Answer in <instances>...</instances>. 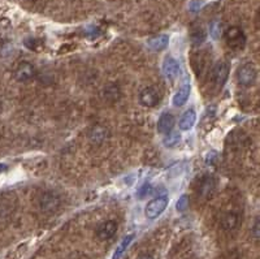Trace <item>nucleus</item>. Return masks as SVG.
<instances>
[{
    "mask_svg": "<svg viewBox=\"0 0 260 259\" xmlns=\"http://www.w3.org/2000/svg\"><path fill=\"white\" fill-rule=\"evenodd\" d=\"M206 31L203 30V29H200V27L194 29V30L191 31V43H193V46H200L206 41Z\"/></svg>",
    "mask_w": 260,
    "mask_h": 259,
    "instance_id": "nucleus-19",
    "label": "nucleus"
},
{
    "mask_svg": "<svg viewBox=\"0 0 260 259\" xmlns=\"http://www.w3.org/2000/svg\"><path fill=\"white\" fill-rule=\"evenodd\" d=\"M133 238H134V235H129V236L125 237L124 240L119 244V246H117L116 250H115V253H113L112 259H120L121 257L124 256V253L126 252V249L129 248V245L132 244Z\"/></svg>",
    "mask_w": 260,
    "mask_h": 259,
    "instance_id": "nucleus-17",
    "label": "nucleus"
},
{
    "mask_svg": "<svg viewBox=\"0 0 260 259\" xmlns=\"http://www.w3.org/2000/svg\"><path fill=\"white\" fill-rule=\"evenodd\" d=\"M60 205V199L58 195H55L54 193H43L39 197V207L44 213H52L56 211V209Z\"/></svg>",
    "mask_w": 260,
    "mask_h": 259,
    "instance_id": "nucleus-8",
    "label": "nucleus"
},
{
    "mask_svg": "<svg viewBox=\"0 0 260 259\" xmlns=\"http://www.w3.org/2000/svg\"><path fill=\"white\" fill-rule=\"evenodd\" d=\"M138 101L143 107L154 108L160 103V94L158 89H155L154 86H147V87H143L140 91Z\"/></svg>",
    "mask_w": 260,
    "mask_h": 259,
    "instance_id": "nucleus-2",
    "label": "nucleus"
},
{
    "mask_svg": "<svg viewBox=\"0 0 260 259\" xmlns=\"http://www.w3.org/2000/svg\"><path fill=\"white\" fill-rule=\"evenodd\" d=\"M181 141V135H180L179 131L171 130L169 133H167V135L164 137L163 142L165 147H176Z\"/></svg>",
    "mask_w": 260,
    "mask_h": 259,
    "instance_id": "nucleus-18",
    "label": "nucleus"
},
{
    "mask_svg": "<svg viewBox=\"0 0 260 259\" xmlns=\"http://www.w3.org/2000/svg\"><path fill=\"white\" fill-rule=\"evenodd\" d=\"M117 228H119V225H117V223L115 220H107L104 223H101L97 229L98 238L101 241L111 240L116 235Z\"/></svg>",
    "mask_w": 260,
    "mask_h": 259,
    "instance_id": "nucleus-7",
    "label": "nucleus"
},
{
    "mask_svg": "<svg viewBox=\"0 0 260 259\" xmlns=\"http://www.w3.org/2000/svg\"><path fill=\"white\" fill-rule=\"evenodd\" d=\"M175 124V116H173L172 113H163V115L159 117V121H158V131L161 133V134H167V133H169L171 130H173Z\"/></svg>",
    "mask_w": 260,
    "mask_h": 259,
    "instance_id": "nucleus-11",
    "label": "nucleus"
},
{
    "mask_svg": "<svg viewBox=\"0 0 260 259\" xmlns=\"http://www.w3.org/2000/svg\"><path fill=\"white\" fill-rule=\"evenodd\" d=\"M228 76H229V64L225 62L218 63V64L214 66L212 73H211L212 82H214L216 87H219V89H221L222 86L225 85Z\"/></svg>",
    "mask_w": 260,
    "mask_h": 259,
    "instance_id": "nucleus-6",
    "label": "nucleus"
},
{
    "mask_svg": "<svg viewBox=\"0 0 260 259\" xmlns=\"http://www.w3.org/2000/svg\"><path fill=\"white\" fill-rule=\"evenodd\" d=\"M187 206H189V198H187V195H182V197L179 199V202H177L176 209H177V211H180V213H182V211H185V210L187 209Z\"/></svg>",
    "mask_w": 260,
    "mask_h": 259,
    "instance_id": "nucleus-20",
    "label": "nucleus"
},
{
    "mask_svg": "<svg viewBox=\"0 0 260 259\" xmlns=\"http://www.w3.org/2000/svg\"><path fill=\"white\" fill-rule=\"evenodd\" d=\"M257 69L253 64L250 63H246L243 65H241L237 70V80L238 84L245 87H249V86L254 85V82L257 80Z\"/></svg>",
    "mask_w": 260,
    "mask_h": 259,
    "instance_id": "nucleus-3",
    "label": "nucleus"
},
{
    "mask_svg": "<svg viewBox=\"0 0 260 259\" xmlns=\"http://www.w3.org/2000/svg\"><path fill=\"white\" fill-rule=\"evenodd\" d=\"M226 44L233 50H243L246 46V34L240 26H230L225 31Z\"/></svg>",
    "mask_w": 260,
    "mask_h": 259,
    "instance_id": "nucleus-1",
    "label": "nucleus"
},
{
    "mask_svg": "<svg viewBox=\"0 0 260 259\" xmlns=\"http://www.w3.org/2000/svg\"><path fill=\"white\" fill-rule=\"evenodd\" d=\"M37 70L35 66L29 62H21L17 64L15 69V78L19 82H29L34 80Z\"/></svg>",
    "mask_w": 260,
    "mask_h": 259,
    "instance_id": "nucleus-5",
    "label": "nucleus"
},
{
    "mask_svg": "<svg viewBox=\"0 0 260 259\" xmlns=\"http://www.w3.org/2000/svg\"><path fill=\"white\" fill-rule=\"evenodd\" d=\"M3 170H5V166H0V172H1Z\"/></svg>",
    "mask_w": 260,
    "mask_h": 259,
    "instance_id": "nucleus-24",
    "label": "nucleus"
},
{
    "mask_svg": "<svg viewBox=\"0 0 260 259\" xmlns=\"http://www.w3.org/2000/svg\"><path fill=\"white\" fill-rule=\"evenodd\" d=\"M253 235L257 240H259V219H257V221H255V225L253 228Z\"/></svg>",
    "mask_w": 260,
    "mask_h": 259,
    "instance_id": "nucleus-21",
    "label": "nucleus"
},
{
    "mask_svg": "<svg viewBox=\"0 0 260 259\" xmlns=\"http://www.w3.org/2000/svg\"><path fill=\"white\" fill-rule=\"evenodd\" d=\"M215 190H216V182H215L214 177L206 176L202 178V181L199 184L198 195L203 199H210L214 195Z\"/></svg>",
    "mask_w": 260,
    "mask_h": 259,
    "instance_id": "nucleus-9",
    "label": "nucleus"
},
{
    "mask_svg": "<svg viewBox=\"0 0 260 259\" xmlns=\"http://www.w3.org/2000/svg\"><path fill=\"white\" fill-rule=\"evenodd\" d=\"M195 121H197V113L194 109H189L183 113L181 120H180V129L181 130H190L194 127Z\"/></svg>",
    "mask_w": 260,
    "mask_h": 259,
    "instance_id": "nucleus-13",
    "label": "nucleus"
},
{
    "mask_svg": "<svg viewBox=\"0 0 260 259\" xmlns=\"http://www.w3.org/2000/svg\"><path fill=\"white\" fill-rule=\"evenodd\" d=\"M1 111H3V102L0 101V113H1Z\"/></svg>",
    "mask_w": 260,
    "mask_h": 259,
    "instance_id": "nucleus-23",
    "label": "nucleus"
},
{
    "mask_svg": "<svg viewBox=\"0 0 260 259\" xmlns=\"http://www.w3.org/2000/svg\"><path fill=\"white\" fill-rule=\"evenodd\" d=\"M240 224V215L234 211H226L221 216V227L225 231H233Z\"/></svg>",
    "mask_w": 260,
    "mask_h": 259,
    "instance_id": "nucleus-12",
    "label": "nucleus"
},
{
    "mask_svg": "<svg viewBox=\"0 0 260 259\" xmlns=\"http://www.w3.org/2000/svg\"><path fill=\"white\" fill-rule=\"evenodd\" d=\"M168 198L165 195L163 197L154 198L152 201H150L146 206V210H144V214L148 219H156L158 216H160L161 214L165 211L168 206Z\"/></svg>",
    "mask_w": 260,
    "mask_h": 259,
    "instance_id": "nucleus-4",
    "label": "nucleus"
},
{
    "mask_svg": "<svg viewBox=\"0 0 260 259\" xmlns=\"http://www.w3.org/2000/svg\"><path fill=\"white\" fill-rule=\"evenodd\" d=\"M189 95H190V84L186 82V84L176 93L175 97H173V105H175L176 107H181V106L186 103V101L189 99Z\"/></svg>",
    "mask_w": 260,
    "mask_h": 259,
    "instance_id": "nucleus-14",
    "label": "nucleus"
},
{
    "mask_svg": "<svg viewBox=\"0 0 260 259\" xmlns=\"http://www.w3.org/2000/svg\"><path fill=\"white\" fill-rule=\"evenodd\" d=\"M168 43H169V38L167 35H156L148 39V46L154 51L164 50L168 46Z\"/></svg>",
    "mask_w": 260,
    "mask_h": 259,
    "instance_id": "nucleus-15",
    "label": "nucleus"
},
{
    "mask_svg": "<svg viewBox=\"0 0 260 259\" xmlns=\"http://www.w3.org/2000/svg\"><path fill=\"white\" fill-rule=\"evenodd\" d=\"M104 98L107 99V101L109 102H117L119 99H120V87L117 85H115V84H109V85H107L104 87Z\"/></svg>",
    "mask_w": 260,
    "mask_h": 259,
    "instance_id": "nucleus-16",
    "label": "nucleus"
},
{
    "mask_svg": "<svg viewBox=\"0 0 260 259\" xmlns=\"http://www.w3.org/2000/svg\"><path fill=\"white\" fill-rule=\"evenodd\" d=\"M138 259H154L150 254H142V256L138 257Z\"/></svg>",
    "mask_w": 260,
    "mask_h": 259,
    "instance_id": "nucleus-22",
    "label": "nucleus"
},
{
    "mask_svg": "<svg viewBox=\"0 0 260 259\" xmlns=\"http://www.w3.org/2000/svg\"><path fill=\"white\" fill-rule=\"evenodd\" d=\"M180 72L179 63L176 62L172 56H167L163 62V73L169 80H175Z\"/></svg>",
    "mask_w": 260,
    "mask_h": 259,
    "instance_id": "nucleus-10",
    "label": "nucleus"
}]
</instances>
